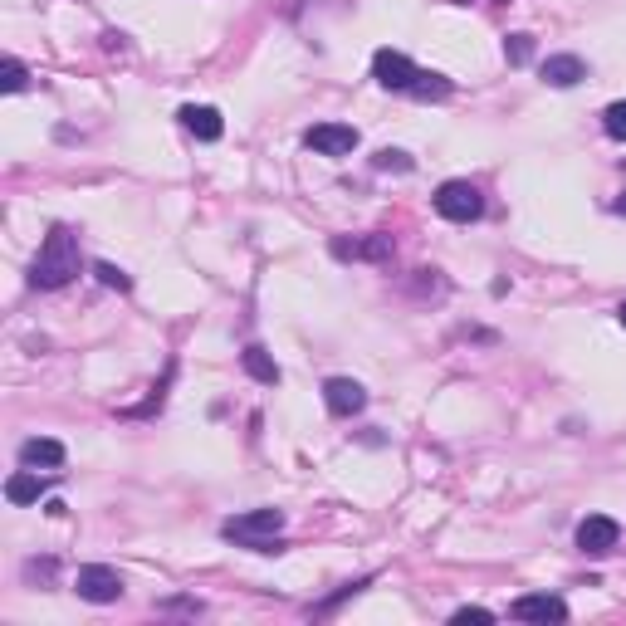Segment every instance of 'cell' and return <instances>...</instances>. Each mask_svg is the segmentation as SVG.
Segmentation results:
<instances>
[{
    "label": "cell",
    "instance_id": "obj_1",
    "mask_svg": "<svg viewBox=\"0 0 626 626\" xmlns=\"http://www.w3.org/2000/svg\"><path fill=\"white\" fill-rule=\"evenodd\" d=\"M74 274H79V240H74V230L54 225L40 245V255H35V265H30V284L35 289H64Z\"/></svg>",
    "mask_w": 626,
    "mask_h": 626
},
{
    "label": "cell",
    "instance_id": "obj_2",
    "mask_svg": "<svg viewBox=\"0 0 626 626\" xmlns=\"http://www.w3.org/2000/svg\"><path fill=\"white\" fill-rule=\"evenodd\" d=\"M225 538H235L240 548H255V553H279L284 543V514L279 509H250V514H235V519H225L221 524Z\"/></svg>",
    "mask_w": 626,
    "mask_h": 626
},
{
    "label": "cell",
    "instance_id": "obj_3",
    "mask_svg": "<svg viewBox=\"0 0 626 626\" xmlns=\"http://www.w3.org/2000/svg\"><path fill=\"white\" fill-rule=\"evenodd\" d=\"M436 211L455 225H470L480 221V211H485V201H480V186L475 181H441V191H436Z\"/></svg>",
    "mask_w": 626,
    "mask_h": 626
},
{
    "label": "cell",
    "instance_id": "obj_4",
    "mask_svg": "<svg viewBox=\"0 0 626 626\" xmlns=\"http://www.w3.org/2000/svg\"><path fill=\"white\" fill-rule=\"evenodd\" d=\"M74 592H79L84 602L108 607V602H118V597H123V578H118V568H108V563H84V568H79V578H74Z\"/></svg>",
    "mask_w": 626,
    "mask_h": 626
},
{
    "label": "cell",
    "instance_id": "obj_5",
    "mask_svg": "<svg viewBox=\"0 0 626 626\" xmlns=\"http://www.w3.org/2000/svg\"><path fill=\"white\" fill-rule=\"evenodd\" d=\"M372 79L392 93H411V79H416V64L406 59L402 49H377L372 54Z\"/></svg>",
    "mask_w": 626,
    "mask_h": 626
},
{
    "label": "cell",
    "instance_id": "obj_6",
    "mask_svg": "<svg viewBox=\"0 0 626 626\" xmlns=\"http://www.w3.org/2000/svg\"><path fill=\"white\" fill-rule=\"evenodd\" d=\"M509 617L514 622H568V602L563 597H553V592H524L514 607H509Z\"/></svg>",
    "mask_w": 626,
    "mask_h": 626
},
{
    "label": "cell",
    "instance_id": "obj_7",
    "mask_svg": "<svg viewBox=\"0 0 626 626\" xmlns=\"http://www.w3.org/2000/svg\"><path fill=\"white\" fill-rule=\"evenodd\" d=\"M304 147H313L318 157H348L358 147V128H348V123H318V128L304 133Z\"/></svg>",
    "mask_w": 626,
    "mask_h": 626
},
{
    "label": "cell",
    "instance_id": "obj_8",
    "mask_svg": "<svg viewBox=\"0 0 626 626\" xmlns=\"http://www.w3.org/2000/svg\"><path fill=\"white\" fill-rule=\"evenodd\" d=\"M617 538H622V524L607 519V514H587V519L578 524V548L582 553H612Z\"/></svg>",
    "mask_w": 626,
    "mask_h": 626
},
{
    "label": "cell",
    "instance_id": "obj_9",
    "mask_svg": "<svg viewBox=\"0 0 626 626\" xmlns=\"http://www.w3.org/2000/svg\"><path fill=\"white\" fill-rule=\"evenodd\" d=\"M323 402H328L333 416H358L362 406H367V392H362V382H353V377H328V382H323Z\"/></svg>",
    "mask_w": 626,
    "mask_h": 626
},
{
    "label": "cell",
    "instance_id": "obj_10",
    "mask_svg": "<svg viewBox=\"0 0 626 626\" xmlns=\"http://www.w3.org/2000/svg\"><path fill=\"white\" fill-rule=\"evenodd\" d=\"M181 128L196 137V142H216V137L225 133L221 113H216V108H206V103H186V108H181Z\"/></svg>",
    "mask_w": 626,
    "mask_h": 626
},
{
    "label": "cell",
    "instance_id": "obj_11",
    "mask_svg": "<svg viewBox=\"0 0 626 626\" xmlns=\"http://www.w3.org/2000/svg\"><path fill=\"white\" fill-rule=\"evenodd\" d=\"M587 79V64H582L578 54H548L543 59V84H553V89H573Z\"/></svg>",
    "mask_w": 626,
    "mask_h": 626
},
{
    "label": "cell",
    "instance_id": "obj_12",
    "mask_svg": "<svg viewBox=\"0 0 626 626\" xmlns=\"http://www.w3.org/2000/svg\"><path fill=\"white\" fill-rule=\"evenodd\" d=\"M333 255L338 260H392V240L387 235H367V240H333Z\"/></svg>",
    "mask_w": 626,
    "mask_h": 626
},
{
    "label": "cell",
    "instance_id": "obj_13",
    "mask_svg": "<svg viewBox=\"0 0 626 626\" xmlns=\"http://www.w3.org/2000/svg\"><path fill=\"white\" fill-rule=\"evenodd\" d=\"M40 494H45V480H40V470H30V465L5 480V499H10V504H40Z\"/></svg>",
    "mask_w": 626,
    "mask_h": 626
},
{
    "label": "cell",
    "instance_id": "obj_14",
    "mask_svg": "<svg viewBox=\"0 0 626 626\" xmlns=\"http://www.w3.org/2000/svg\"><path fill=\"white\" fill-rule=\"evenodd\" d=\"M20 460H25L30 470H40V465H45V470H59V465H64V446L49 441V436H35V441L20 446Z\"/></svg>",
    "mask_w": 626,
    "mask_h": 626
},
{
    "label": "cell",
    "instance_id": "obj_15",
    "mask_svg": "<svg viewBox=\"0 0 626 626\" xmlns=\"http://www.w3.org/2000/svg\"><path fill=\"white\" fill-rule=\"evenodd\" d=\"M240 362H245V372H250L255 382H265V387H274V382H279V362L269 358L260 343H250V348L240 353Z\"/></svg>",
    "mask_w": 626,
    "mask_h": 626
},
{
    "label": "cell",
    "instance_id": "obj_16",
    "mask_svg": "<svg viewBox=\"0 0 626 626\" xmlns=\"http://www.w3.org/2000/svg\"><path fill=\"white\" fill-rule=\"evenodd\" d=\"M450 89H455V84H450L446 74H431V69H416V79H411V93H416V98H450Z\"/></svg>",
    "mask_w": 626,
    "mask_h": 626
},
{
    "label": "cell",
    "instance_id": "obj_17",
    "mask_svg": "<svg viewBox=\"0 0 626 626\" xmlns=\"http://www.w3.org/2000/svg\"><path fill=\"white\" fill-rule=\"evenodd\" d=\"M25 84H30V74H25V64H20V59L10 54V59L0 64V89H5V93H20Z\"/></svg>",
    "mask_w": 626,
    "mask_h": 626
},
{
    "label": "cell",
    "instance_id": "obj_18",
    "mask_svg": "<svg viewBox=\"0 0 626 626\" xmlns=\"http://www.w3.org/2000/svg\"><path fill=\"white\" fill-rule=\"evenodd\" d=\"M93 274H98V284H103V289H118V294H128V289H133V279H128L118 265H108V260H98Z\"/></svg>",
    "mask_w": 626,
    "mask_h": 626
},
{
    "label": "cell",
    "instance_id": "obj_19",
    "mask_svg": "<svg viewBox=\"0 0 626 626\" xmlns=\"http://www.w3.org/2000/svg\"><path fill=\"white\" fill-rule=\"evenodd\" d=\"M504 59H509L514 69L529 64V59H534V35H509V40H504Z\"/></svg>",
    "mask_w": 626,
    "mask_h": 626
},
{
    "label": "cell",
    "instance_id": "obj_20",
    "mask_svg": "<svg viewBox=\"0 0 626 626\" xmlns=\"http://www.w3.org/2000/svg\"><path fill=\"white\" fill-rule=\"evenodd\" d=\"M602 128H607V137L626 142V98H622V103H612V108L602 113Z\"/></svg>",
    "mask_w": 626,
    "mask_h": 626
},
{
    "label": "cell",
    "instance_id": "obj_21",
    "mask_svg": "<svg viewBox=\"0 0 626 626\" xmlns=\"http://www.w3.org/2000/svg\"><path fill=\"white\" fill-rule=\"evenodd\" d=\"M377 172H411V157L387 147V152H377Z\"/></svg>",
    "mask_w": 626,
    "mask_h": 626
},
{
    "label": "cell",
    "instance_id": "obj_22",
    "mask_svg": "<svg viewBox=\"0 0 626 626\" xmlns=\"http://www.w3.org/2000/svg\"><path fill=\"white\" fill-rule=\"evenodd\" d=\"M455 622L465 626V622H494V612L490 607H460V612H455Z\"/></svg>",
    "mask_w": 626,
    "mask_h": 626
},
{
    "label": "cell",
    "instance_id": "obj_23",
    "mask_svg": "<svg viewBox=\"0 0 626 626\" xmlns=\"http://www.w3.org/2000/svg\"><path fill=\"white\" fill-rule=\"evenodd\" d=\"M617 318H622V328H626V304H622V309H617Z\"/></svg>",
    "mask_w": 626,
    "mask_h": 626
},
{
    "label": "cell",
    "instance_id": "obj_24",
    "mask_svg": "<svg viewBox=\"0 0 626 626\" xmlns=\"http://www.w3.org/2000/svg\"><path fill=\"white\" fill-rule=\"evenodd\" d=\"M617 211H622V216H626V196H622V201H617Z\"/></svg>",
    "mask_w": 626,
    "mask_h": 626
}]
</instances>
